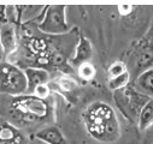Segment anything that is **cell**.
<instances>
[{
    "label": "cell",
    "mask_w": 153,
    "mask_h": 144,
    "mask_svg": "<svg viewBox=\"0 0 153 144\" xmlns=\"http://www.w3.org/2000/svg\"><path fill=\"white\" fill-rule=\"evenodd\" d=\"M153 65V39L145 37L140 40L134 49V72L140 75Z\"/></svg>",
    "instance_id": "cell-6"
},
{
    "label": "cell",
    "mask_w": 153,
    "mask_h": 144,
    "mask_svg": "<svg viewBox=\"0 0 153 144\" xmlns=\"http://www.w3.org/2000/svg\"><path fill=\"white\" fill-rule=\"evenodd\" d=\"M130 76H131L130 72L127 71V72H124V73H122L121 76H117L114 78H110L108 83H107L108 89L112 90V91H117V90H121V89L126 88L130 83Z\"/></svg>",
    "instance_id": "cell-14"
},
{
    "label": "cell",
    "mask_w": 153,
    "mask_h": 144,
    "mask_svg": "<svg viewBox=\"0 0 153 144\" xmlns=\"http://www.w3.org/2000/svg\"><path fill=\"white\" fill-rule=\"evenodd\" d=\"M92 55H93V47H92L91 41L86 36L81 35L77 45H76L75 53L71 58V64L76 67H79L81 64L88 62L92 59Z\"/></svg>",
    "instance_id": "cell-8"
},
{
    "label": "cell",
    "mask_w": 153,
    "mask_h": 144,
    "mask_svg": "<svg viewBox=\"0 0 153 144\" xmlns=\"http://www.w3.org/2000/svg\"><path fill=\"white\" fill-rule=\"evenodd\" d=\"M35 138L46 144H68L62 131L56 126H47L35 133Z\"/></svg>",
    "instance_id": "cell-11"
},
{
    "label": "cell",
    "mask_w": 153,
    "mask_h": 144,
    "mask_svg": "<svg viewBox=\"0 0 153 144\" xmlns=\"http://www.w3.org/2000/svg\"><path fill=\"white\" fill-rule=\"evenodd\" d=\"M136 124H137V127L140 131H146L148 127H151L153 125V98H151L141 108Z\"/></svg>",
    "instance_id": "cell-13"
},
{
    "label": "cell",
    "mask_w": 153,
    "mask_h": 144,
    "mask_svg": "<svg viewBox=\"0 0 153 144\" xmlns=\"http://www.w3.org/2000/svg\"><path fill=\"white\" fill-rule=\"evenodd\" d=\"M58 85L63 91H71L76 88V82L70 77H62L58 82Z\"/></svg>",
    "instance_id": "cell-18"
},
{
    "label": "cell",
    "mask_w": 153,
    "mask_h": 144,
    "mask_svg": "<svg viewBox=\"0 0 153 144\" xmlns=\"http://www.w3.org/2000/svg\"><path fill=\"white\" fill-rule=\"evenodd\" d=\"M133 87L147 97L153 98V67L147 68L139 76H136Z\"/></svg>",
    "instance_id": "cell-10"
},
{
    "label": "cell",
    "mask_w": 153,
    "mask_h": 144,
    "mask_svg": "<svg viewBox=\"0 0 153 144\" xmlns=\"http://www.w3.org/2000/svg\"><path fill=\"white\" fill-rule=\"evenodd\" d=\"M77 73L79 77L86 82L92 81L97 75V68L92 62H83L77 67Z\"/></svg>",
    "instance_id": "cell-15"
},
{
    "label": "cell",
    "mask_w": 153,
    "mask_h": 144,
    "mask_svg": "<svg viewBox=\"0 0 153 144\" xmlns=\"http://www.w3.org/2000/svg\"><path fill=\"white\" fill-rule=\"evenodd\" d=\"M0 45L5 55H10L16 51V30L11 23H4L0 28Z\"/></svg>",
    "instance_id": "cell-9"
},
{
    "label": "cell",
    "mask_w": 153,
    "mask_h": 144,
    "mask_svg": "<svg viewBox=\"0 0 153 144\" xmlns=\"http://www.w3.org/2000/svg\"><path fill=\"white\" fill-rule=\"evenodd\" d=\"M39 30L47 35H64L70 31L66 21V7L63 5H51L42 11V18L37 24Z\"/></svg>",
    "instance_id": "cell-5"
},
{
    "label": "cell",
    "mask_w": 153,
    "mask_h": 144,
    "mask_svg": "<svg viewBox=\"0 0 153 144\" xmlns=\"http://www.w3.org/2000/svg\"><path fill=\"white\" fill-rule=\"evenodd\" d=\"M0 94L22 96L27 94V78L24 70L7 62H0Z\"/></svg>",
    "instance_id": "cell-4"
},
{
    "label": "cell",
    "mask_w": 153,
    "mask_h": 144,
    "mask_svg": "<svg viewBox=\"0 0 153 144\" xmlns=\"http://www.w3.org/2000/svg\"><path fill=\"white\" fill-rule=\"evenodd\" d=\"M22 136L19 131L11 124L4 123L0 125V144H21Z\"/></svg>",
    "instance_id": "cell-12"
},
{
    "label": "cell",
    "mask_w": 153,
    "mask_h": 144,
    "mask_svg": "<svg viewBox=\"0 0 153 144\" xmlns=\"http://www.w3.org/2000/svg\"><path fill=\"white\" fill-rule=\"evenodd\" d=\"M113 100L120 112L131 123H136L141 108L151 100L146 95L137 91L133 85L113 91Z\"/></svg>",
    "instance_id": "cell-2"
},
{
    "label": "cell",
    "mask_w": 153,
    "mask_h": 144,
    "mask_svg": "<svg viewBox=\"0 0 153 144\" xmlns=\"http://www.w3.org/2000/svg\"><path fill=\"white\" fill-rule=\"evenodd\" d=\"M24 75L27 78V94L31 95L33 90L41 84H48L50 73L42 67H27L24 70Z\"/></svg>",
    "instance_id": "cell-7"
},
{
    "label": "cell",
    "mask_w": 153,
    "mask_h": 144,
    "mask_svg": "<svg viewBox=\"0 0 153 144\" xmlns=\"http://www.w3.org/2000/svg\"><path fill=\"white\" fill-rule=\"evenodd\" d=\"M33 96L37 97V98H41V100H47V97L51 95V88L48 84H41V85H37L33 93Z\"/></svg>",
    "instance_id": "cell-17"
},
{
    "label": "cell",
    "mask_w": 153,
    "mask_h": 144,
    "mask_svg": "<svg viewBox=\"0 0 153 144\" xmlns=\"http://www.w3.org/2000/svg\"><path fill=\"white\" fill-rule=\"evenodd\" d=\"M83 121L88 133L99 142L112 143L121 134L118 118L107 103H92L83 113Z\"/></svg>",
    "instance_id": "cell-1"
},
{
    "label": "cell",
    "mask_w": 153,
    "mask_h": 144,
    "mask_svg": "<svg viewBox=\"0 0 153 144\" xmlns=\"http://www.w3.org/2000/svg\"><path fill=\"white\" fill-rule=\"evenodd\" d=\"M13 111H16L21 118L27 123H35L48 118L51 113L50 103L46 100L37 98L33 95L17 96L12 102Z\"/></svg>",
    "instance_id": "cell-3"
},
{
    "label": "cell",
    "mask_w": 153,
    "mask_h": 144,
    "mask_svg": "<svg viewBox=\"0 0 153 144\" xmlns=\"http://www.w3.org/2000/svg\"><path fill=\"white\" fill-rule=\"evenodd\" d=\"M127 71H128V67L123 61H114L108 66L107 73H108L110 78H114L117 76H121L122 73H124Z\"/></svg>",
    "instance_id": "cell-16"
}]
</instances>
